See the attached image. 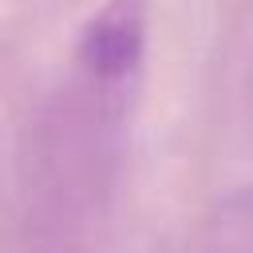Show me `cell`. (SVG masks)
<instances>
[{"instance_id":"cell-1","label":"cell","mask_w":253,"mask_h":253,"mask_svg":"<svg viewBox=\"0 0 253 253\" xmlns=\"http://www.w3.org/2000/svg\"><path fill=\"white\" fill-rule=\"evenodd\" d=\"M146 59V8L142 0H103L71 43V67L47 126L51 162L75 178L83 194L103 186L115 166L130 103Z\"/></svg>"}]
</instances>
